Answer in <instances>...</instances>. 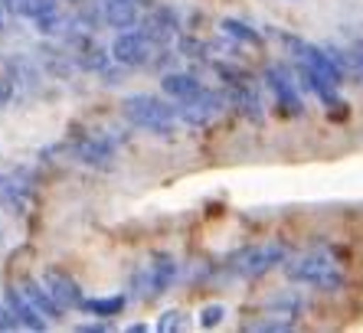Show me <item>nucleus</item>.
<instances>
[{
  "mask_svg": "<svg viewBox=\"0 0 363 333\" xmlns=\"http://www.w3.org/2000/svg\"><path fill=\"white\" fill-rule=\"evenodd\" d=\"M285 271L291 281H301V284H308V288H318V291H340V288H344V265H340V259L328 249L304 252L301 259L285 265Z\"/></svg>",
  "mask_w": 363,
  "mask_h": 333,
  "instance_id": "f257e3e1",
  "label": "nucleus"
},
{
  "mask_svg": "<svg viewBox=\"0 0 363 333\" xmlns=\"http://www.w3.org/2000/svg\"><path fill=\"white\" fill-rule=\"evenodd\" d=\"M125 118L131 121L135 128L141 131H151V134H170L174 125H177V105L157 98V95H128L125 105H121Z\"/></svg>",
  "mask_w": 363,
  "mask_h": 333,
  "instance_id": "f03ea898",
  "label": "nucleus"
},
{
  "mask_svg": "<svg viewBox=\"0 0 363 333\" xmlns=\"http://www.w3.org/2000/svg\"><path fill=\"white\" fill-rule=\"evenodd\" d=\"M285 261H288V249L281 242H255V245H245L229 259V271L239 278H262L272 268L285 265Z\"/></svg>",
  "mask_w": 363,
  "mask_h": 333,
  "instance_id": "7ed1b4c3",
  "label": "nucleus"
},
{
  "mask_svg": "<svg viewBox=\"0 0 363 333\" xmlns=\"http://www.w3.org/2000/svg\"><path fill=\"white\" fill-rule=\"evenodd\" d=\"M161 50H164L161 43H154L144 30L131 26V30L118 33V40L111 43V59L128 69H144V66H154V62H157Z\"/></svg>",
  "mask_w": 363,
  "mask_h": 333,
  "instance_id": "20e7f679",
  "label": "nucleus"
},
{
  "mask_svg": "<svg viewBox=\"0 0 363 333\" xmlns=\"http://www.w3.org/2000/svg\"><path fill=\"white\" fill-rule=\"evenodd\" d=\"M262 79H265V89L275 95V105L281 108V115H288V118L304 115L301 89L295 85V79H291V72H288V66H269Z\"/></svg>",
  "mask_w": 363,
  "mask_h": 333,
  "instance_id": "39448f33",
  "label": "nucleus"
},
{
  "mask_svg": "<svg viewBox=\"0 0 363 333\" xmlns=\"http://www.w3.org/2000/svg\"><path fill=\"white\" fill-rule=\"evenodd\" d=\"M223 111H226V98L220 92H210V89H203L200 95H194V98H186V101H177V118L190 128H206Z\"/></svg>",
  "mask_w": 363,
  "mask_h": 333,
  "instance_id": "423d86ee",
  "label": "nucleus"
},
{
  "mask_svg": "<svg viewBox=\"0 0 363 333\" xmlns=\"http://www.w3.org/2000/svg\"><path fill=\"white\" fill-rule=\"evenodd\" d=\"M141 0H92V10L101 23L115 26V30H131L138 26L141 13H138Z\"/></svg>",
  "mask_w": 363,
  "mask_h": 333,
  "instance_id": "0eeeda50",
  "label": "nucleus"
},
{
  "mask_svg": "<svg viewBox=\"0 0 363 333\" xmlns=\"http://www.w3.org/2000/svg\"><path fill=\"white\" fill-rule=\"evenodd\" d=\"M43 284L50 288V294L56 298V304H60L62 310H76L82 307V288H79V281L72 275H66V271H60V268H50L46 275H43Z\"/></svg>",
  "mask_w": 363,
  "mask_h": 333,
  "instance_id": "6e6552de",
  "label": "nucleus"
},
{
  "mask_svg": "<svg viewBox=\"0 0 363 333\" xmlns=\"http://www.w3.org/2000/svg\"><path fill=\"white\" fill-rule=\"evenodd\" d=\"M141 30L147 36H151L154 43H161V46H167L174 36H177V30H180V20H177V13L170 7H154L147 17L141 20Z\"/></svg>",
  "mask_w": 363,
  "mask_h": 333,
  "instance_id": "1a4fd4ad",
  "label": "nucleus"
},
{
  "mask_svg": "<svg viewBox=\"0 0 363 333\" xmlns=\"http://www.w3.org/2000/svg\"><path fill=\"white\" fill-rule=\"evenodd\" d=\"M4 304L13 310V317L20 320V327H30V330H46V320H43V314L33 307V304H30V298H26L23 291H17V288H7V294H4Z\"/></svg>",
  "mask_w": 363,
  "mask_h": 333,
  "instance_id": "9d476101",
  "label": "nucleus"
},
{
  "mask_svg": "<svg viewBox=\"0 0 363 333\" xmlns=\"http://www.w3.org/2000/svg\"><path fill=\"white\" fill-rule=\"evenodd\" d=\"M161 89H164L167 98L186 101V98H194V95L203 92V82L196 79V75H190V72H167L161 79Z\"/></svg>",
  "mask_w": 363,
  "mask_h": 333,
  "instance_id": "9b49d317",
  "label": "nucleus"
},
{
  "mask_svg": "<svg viewBox=\"0 0 363 333\" xmlns=\"http://www.w3.org/2000/svg\"><path fill=\"white\" fill-rule=\"evenodd\" d=\"M20 291H23L26 298H30V304H33V307L40 310L43 317H50V320H60V317H62V307L56 304V298L50 294V288H46V284L26 281L23 288H20Z\"/></svg>",
  "mask_w": 363,
  "mask_h": 333,
  "instance_id": "f8f14e48",
  "label": "nucleus"
},
{
  "mask_svg": "<svg viewBox=\"0 0 363 333\" xmlns=\"http://www.w3.org/2000/svg\"><path fill=\"white\" fill-rule=\"evenodd\" d=\"M174 275H177L174 259H170V255H157L154 265L147 268V288H151V294H164V288L174 281Z\"/></svg>",
  "mask_w": 363,
  "mask_h": 333,
  "instance_id": "ddd939ff",
  "label": "nucleus"
},
{
  "mask_svg": "<svg viewBox=\"0 0 363 333\" xmlns=\"http://www.w3.org/2000/svg\"><path fill=\"white\" fill-rule=\"evenodd\" d=\"M125 304H128V298L125 294H111V298H89V300H82V310H89L92 317H118L121 310H125Z\"/></svg>",
  "mask_w": 363,
  "mask_h": 333,
  "instance_id": "4468645a",
  "label": "nucleus"
},
{
  "mask_svg": "<svg viewBox=\"0 0 363 333\" xmlns=\"http://www.w3.org/2000/svg\"><path fill=\"white\" fill-rule=\"evenodd\" d=\"M220 30L229 36V40H236V43H245V46H262V33H255L249 23H242V20H233L226 17L220 23Z\"/></svg>",
  "mask_w": 363,
  "mask_h": 333,
  "instance_id": "2eb2a0df",
  "label": "nucleus"
},
{
  "mask_svg": "<svg viewBox=\"0 0 363 333\" xmlns=\"http://www.w3.org/2000/svg\"><path fill=\"white\" fill-rule=\"evenodd\" d=\"M226 317V307L223 304H206V307L200 310V327H216Z\"/></svg>",
  "mask_w": 363,
  "mask_h": 333,
  "instance_id": "dca6fc26",
  "label": "nucleus"
},
{
  "mask_svg": "<svg viewBox=\"0 0 363 333\" xmlns=\"http://www.w3.org/2000/svg\"><path fill=\"white\" fill-rule=\"evenodd\" d=\"M344 56H347V66L354 69L357 75H363V40H357L354 46H347Z\"/></svg>",
  "mask_w": 363,
  "mask_h": 333,
  "instance_id": "f3484780",
  "label": "nucleus"
},
{
  "mask_svg": "<svg viewBox=\"0 0 363 333\" xmlns=\"http://www.w3.org/2000/svg\"><path fill=\"white\" fill-rule=\"evenodd\" d=\"M180 324H184V320H180V310H167V314H164L161 320H157V330H161V333H167V330H180Z\"/></svg>",
  "mask_w": 363,
  "mask_h": 333,
  "instance_id": "a211bd4d",
  "label": "nucleus"
},
{
  "mask_svg": "<svg viewBox=\"0 0 363 333\" xmlns=\"http://www.w3.org/2000/svg\"><path fill=\"white\" fill-rule=\"evenodd\" d=\"M20 320L13 317V310L7 307V304H0V330H17Z\"/></svg>",
  "mask_w": 363,
  "mask_h": 333,
  "instance_id": "6ab92c4d",
  "label": "nucleus"
},
{
  "mask_svg": "<svg viewBox=\"0 0 363 333\" xmlns=\"http://www.w3.org/2000/svg\"><path fill=\"white\" fill-rule=\"evenodd\" d=\"M79 330H82V333H105V330H108V324H82Z\"/></svg>",
  "mask_w": 363,
  "mask_h": 333,
  "instance_id": "aec40b11",
  "label": "nucleus"
},
{
  "mask_svg": "<svg viewBox=\"0 0 363 333\" xmlns=\"http://www.w3.org/2000/svg\"><path fill=\"white\" fill-rule=\"evenodd\" d=\"M4 20H7V4L0 0V30H4Z\"/></svg>",
  "mask_w": 363,
  "mask_h": 333,
  "instance_id": "412c9836",
  "label": "nucleus"
},
{
  "mask_svg": "<svg viewBox=\"0 0 363 333\" xmlns=\"http://www.w3.org/2000/svg\"><path fill=\"white\" fill-rule=\"evenodd\" d=\"M4 4H7V10H13V7L20 4V0H4Z\"/></svg>",
  "mask_w": 363,
  "mask_h": 333,
  "instance_id": "4be33fe9",
  "label": "nucleus"
},
{
  "mask_svg": "<svg viewBox=\"0 0 363 333\" xmlns=\"http://www.w3.org/2000/svg\"><path fill=\"white\" fill-rule=\"evenodd\" d=\"M66 4H82V0H66Z\"/></svg>",
  "mask_w": 363,
  "mask_h": 333,
  "instance_id": "5701e85b",
  "label": "nucleus"
}]
</instances>
